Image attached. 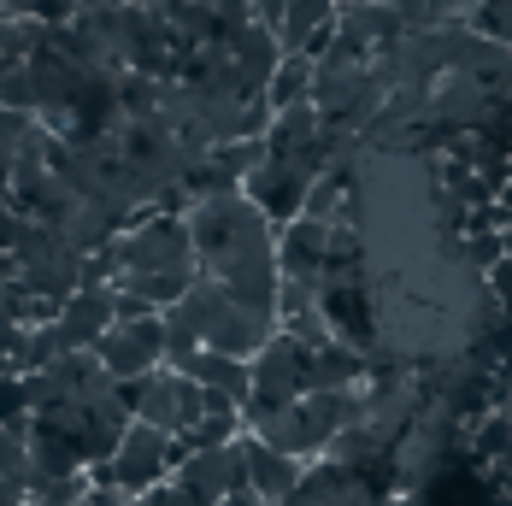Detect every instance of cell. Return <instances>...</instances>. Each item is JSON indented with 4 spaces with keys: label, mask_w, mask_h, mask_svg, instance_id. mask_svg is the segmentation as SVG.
<instances>
[{
    "label": "cell",
    "mask_w": 512,
    "mask_h": 506,
    "mask_svg": "<svg viewBox=\"0 0 512 506\" xmlns=\"http://www.w3.org/2000/svg\"><path fill=\"white\" fill-rule=\"evenodd\" d=\"M183 224H189V236H195V265H201V277H212V283H224V277H236V271H248V265L277 259V224H271L242 189H236V195L189 201Z\"/></svg>",
    "instance_id": "cell-1"
},
{
    "label": "cell",
    "mask_w": 512,
    "mask_h": 506,
    "mask_svg": "<svg viewBox=\"0 0 512 506\" xmlns=\"http://www.w3.org/2000/svg\"><path fill=\"white\" fill-rule=\"evenodd\" d=\"M12 259H18V289L36 295V301L65 306L83 289V253L71 248L59 230H48V224H24Z\"/></svg>",
    "instance_id": "cell-2"
},
{
    "label": "cell",
    "mask_w": 512,
    "mask_h": 506,
    "mask_svg": "<svg viewBox=\"0 0 512 506\" xmlns=\"http://www.w3.org/2000/svg\"><path fill=\"white\" fill-rule=\"evenodd\" d=\"M177 465H183V454H177L171 436H159L148 424H130L124 442H118V454L106 459L101 471H89V483L95 489H124V495H148V489L177 477Z\"/></svg>",
    "instance_id": "cell-3"
},
{
    "label": "cell",
    "mask_w": 512,
    "mask_h": 506,
    "mask_svg": "<svg viewBox=\"0 0 512 506\" xmlns=\"http://www.w3.org/2000/svg\"><path fill=\"white\" fill-rule=\"evenodd\" d=\"M248 371H254V389H248V406H242V430H254L259 418H271V412H283V406H295L307 395V348L283 330L259 348Z\"/></svg>",
    "instance_id": "cell-4"
},
{
    "label": "cell",
    "mask_w": 512,
    "mask_h": 506,
    "mask_svg": "<svg viewBox=\"0 0 512 506\" xmlns=\"http://www.w3.org/2000/svg\"><path fill=\"white\" fill-rule=\"evenodd\" d=\"M118 383L101 371L95 354H59L48 371L24 377V395H30V412H65V406H89L106 401Z\"/></svg>",
    "instance_id": "cell-5"
},
{
    "label": "cell",
    "mask_w": 512,
    "mask_h": 506,
    "mask_svg": "<svg viewBox=\"0 0 512 506\" xmlns=\"http://www.w3.org/2000/svg\"><path fill=\"white\" fill-rule=\"evenodd\" d=\"M95 359H101V371L112 383H148L154 371H165V312L136 318V324H112Z\"/></svg>",
    "instance_id": "cell-6"
},
{
    "label": "cell",
    "mask_w": 512,
    "mask_h": 506,
    "mask_svg": "<svg viewBox=\"0 0 512 506\" xmlns=\"http://www.w3.org/2000/svg\"><path fill=\"white\" fill-rule=\"evenodd\" d=\"M324 171L312 165V159H271L265 153V165H254L248 171V183H242V195L283 230V224H295L301 218V206H307V195H312V183H318Z\"/></svg>",
    "instance_id": "cell-7"
},
{
    "label": "cell",
    "mask_w": 512,
    "mask_h": 506,
    "mask_svg": "<svg viewBox=\"0 0 512 506\" xmlns=\"http://www.w3.org/2000/svg\"><path fill=\"white\" fill-rule=\"evenodd\" d=\"M118 289H77L71 301L59 306V318H53V342H59V354H95L101 348V336L118 324Z\"/></svg>",
    "instance_id": "cell-8"
},
{
    "label": "cell",
    "mask_w": 512,
    "mask_h": 506,
    "mask_svg": "<svg viewBox=\"0 0 512 506\" xmlns=\"http://www.w3.org/2000/svg\"><path fill=\"white\" fill-rule=\"evenodd\" d=\"M177 483L195 489L206 506L230 501V495H248V459H242V442H224V448H201L177 465Z\"/></svg>",
    "instance_id": "cell-9"
},
{
    "label": "cell",
    "mask_w": 512,
    "mask_h": 506,
    "mask_svg": "<svg viewBox=\"0 0 512 506\" xmlns=\"http://www.w3.org/2000/svg\"><path fill=\"white\" fill-rule=\"evenodd\" d=\"M324 253H330V224L295 218V224L277 230V271H283V283L318 289L324 283Z\"/></svg>",
    "instance_id": "cell-10"
},
{
    "label": "cell",
    "mask_w": 512,
    "mask_h": 506,
    "mask_svg": "<svg viewBox=\"0 0 512 506\" xmlns=\"http://www.w3.org/2000/svg\"><path fill=\"white\" fill-rule=\"evenodd\" d=\"M242 459H248V495L265 501V506H283L295 489H301V477H307V465H301V459L265 448L259 436H242Z\"/></svg>",
    "instance_id": "cell-11"
},
{
    "label": "cell",
    "mask_w": 512,
    "mask_h": 506,
    "mask_svg": "<svg viewBox=\"0 0 512 506\" xmlns=\"http://www.w3.org/2000/svg\"><path fill=\"white\" fill-rule=\"evenodd\" d=\"M283 506H383V501H377V489H371L365 477L342 471L336 459H318V465H307L301 489H295Z\"/></svg>",
    "instance_id": "cell-12"
},
{
    "label": "cell",
    "mask_w": 512,
    "mask_h": 506,
    "mask_svg": "<svg viewBox=\"0 0 512 506\" xmlns=\"http://www.w3.org/2000/svg\"><path fill=\"white\" fill-rule=\"evenodd\" d=\"M183 377H189V383H201L206 395H224V401H242V406H248V389H254V371H248L242 359L206 354V348L183 365Z\"/></svg>",
    "instance_id": "cell-13"
},
{
    "label": "cell",
    "mask_w": 512,
    "mask_h": 506,
    "mask_svg": "<svg viewBox=\"0 0 512 506\" xmlns=\"http://www.w3.org/2000/svg\"><path fill=\"white\" fill-rule=\"evenodd\" d=\"M312 83H318V59H307V53H283L277 77H271V89H265L271 118H277V112H289V106H307L312 101Z\"/></svg>",
    "instance_id": "cell-14"
},
{
    "label": "cell",
    "mask_w": 512,
    "mask_h": 506,
    "mask_svg": "<svg viewBox=\"0 0 512 506\" xmlns=\"http://www.w3.org/2000/svg\"><path fill=\"white\" fill-rule=\"evenodd\" d=\"M471 36H483L489 48H507L512 53V0H483L471 18H465Z\"/></svg>",
    "instance_id": "cell-15"
},
{
    "label": "cell",
    "mask_w": 512,
    "mask_h": 506,
    "mask_svg": "<svg viewBox=\"0 0 512 506\" xmlns=\"http://www.w3.org/2000/svg\"><path fill=\"white\" fill-rule=\"evenodd\" d=\"M0 477L30 483V424H0Z\"/></svg>",
    "instance_id": "cell-16"
},
{
    "label": "cell",
    "mask_w": 512,
    "mask_h": 506,
    "mask_svg": "<svg viewBox=\"0 0 512 506\" xmlns=\"http://www.w3.org/2000/svg\"><path fill=\"white\" fill-rule=\"evenodd\" d=\"M0 18H30V24H65L77 18L65 0H0Z\"/></svg>",
    "instance_id": "cell-17"
},
{
    "label": "cell",
    "mask_w": 512,
    "mask_h": 506,
    "mask_svg": "<svg viewBox=\"0 0 512 506\" xmlns=\"http://www.w3.org/2000/svg\"><path fill=\"white\" fill-rule=\"evenodd\" d=\"M0 424H30V395H24V377L0 371Z\"/></svg>",
    "instance_id": "cell-18"
},
{
    "label": "cell",
    "mask_w": 512,
    "mask_h": 506,
    "mask_svg": "<svg viewBox=\"0 0 512 506\" xmlns=\"http://www.w3.org/2000/svg\"><path fill=\"white\" fill-rule=\"evenodd\" d=\"M142 506H206V501L195 495V489H183V483L171 477V483H159V489H148V495H142Z\"/></svg>",
    "instance_id": "cell-19"
},
{
    "label": "cell",
    "mask_w": 512,
    "mask_h": 506,
    "mask_svg": "<svg viewBox=\"0 0 512 506\" xmlns=\"http://www.w3.org/2000/svg\"><path fill=\"white\" fill-rule=\"evenodd\" d=\"M24 224H30L24 212H12V206L0 212V253H12V248H18V236H24Z\"/></svg>",
    "instance_id": "cell-20"
},
{
    "label": "cell",
    "mask_w": 512,
    "mask_h": 506,
    "mask_svg": "<svg viewBox=\"0 0 512 506\" xmlns=\"http://www.w3.org/2000/svg\"><path fill=\"white\" fill-rule=\"evenodd\" d=\"M89 506H142V495H124V489H89Z\"/></svg>",
    "instance_id": "cell-21"
},
{
    "label": "cell",
    "mask_w": 512,
    "mask_h": 506,
    "mask_svg": "<svg viewBox=\"0 0 512 506\" xmlns=\"http://www.w3.org/2000/svg\"><path fill=\"white\" fill-rule=\"evenodd\" d=\"M283 12H289V0H254V18L259 24H271V30L283 24Z\"/></svg>",
    "instance_id": "cell-22"
},
{
    "label": "cell",
    "mask_w": 512,
    "mask_h": 506,
    "mask_svg": "<svg viewBox=\"0 0 512 506\" xmlns=\"http://www.w3.org/2000/svg\"><path fill=\"white\" fill-rule=\"evenodd\" d=\"M0 506H30V489L12 483V477H0Z\"/></svg>",
    "instance_id": "cell-23"
},
{
    "label": "cell",
    "mask_w": 512,
    "mask_h": 506,
    "mask_svg": "<svg viewBox=\"0 0 512 506\" xmlns=\"http://www.w3.org/2000/svg\"><path fill=\"white\" fill-rule=\"evenodd\" d=\"M6 289H12V283H6ZM6 289H0V342L18 330V318H12V295H6Z\"/></svg>",
    "instance_id": "cell-24"
},
{
    "label": "cell",
    "mask_w": 512,
    "mask_h": 506,
    "mask_svg": "<svg viewBox=\"0 0 512 506\" xmlns=\"http://www.w3.org/2000/svg\"><path fill=\"white\" fill-rule=\"evenodd\" d=\"M71 12H101V6H118V0H65Z\"/></svg>",
    "instance_id": "cell-25"
},
{
    "label": "cell",
    "mask_w": 512,
    "mask_h": 506,
    "mask_svg": "<svg viewBox=\"0 0 512 506\" xmlns=\"http://www.w3.org/2000/svg\"><path fill=\"white\" fill-rule=\"evenodd\" d=\"M6 206H12V171L0 165V212H6Z\"/></svg>",
    "instance_id": "cell-26"
},
{
    "label": "cell",
    "mask_w": 512,
    "mask_h": 506,
    "mask_svg": "<svg viewBox=\"0 0 512 506\" xmlns=\"http://www.w3.org/2000/svg\"><path fill=\"white\" fill-rule=\"evenodd\" d=\"M218 506H265V501H254V495H230V501H218Z\"/></svg>",
    "instance_id": "cell-27"
}]
</instances>
